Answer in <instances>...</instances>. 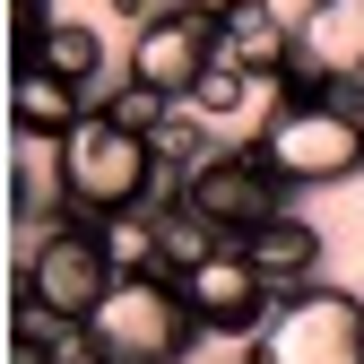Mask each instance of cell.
Instances as JSON below:
<instances>
[{"label": "cell", "mask_w": 364, "mask_h": 364, "mask_svg": "<svg viewBox=\"0 0 364 364\" xmlns=\"http://www.w3.org/2000/svg\"><path fill=\"white\" fill-rule=\"evenodd\" d=\"M61 191H70V217H139V208H165V173H156V139L122 130L113 113H87L70 139H61Z\"/></svg>", "instance_id": "1"}, {"label": "cell", "mask_w": 364, "mask_h": 364, "mask_svg": "<svg viewBox=\"0 0 364 364\" xmlns=\"http://www.w3.org/2000/svg\"><path fill=\"white\" fill-rule=\"evenodd\" d=\"M260 156L278 165L287 191H338L364 182V113L347 96H278L260 113Z\"/></svg>", "instance_id": "2"}, {"label": "cell", "mask_w": 364, "mask_h": 364, "mask_svg": "<svg viewBox=\"0 0 364 364\" xmlns=\"http://www.w3.org/2000/svg\"><path fill=\"white\" fill-rule=\"evenodd\" d=\"M113 287H122V269H113V243H105L96 217H61L53 235L18 243V278H9V295H26V304H43V312H61L70 330L96 321V304H105Z\"/></svg>", "instance_id": "3"}, {"label": "cell", "mask_w": 364, "mask_h": 364, "mask_svg": "<svg viewBox=\"0 0 364 364\" xmlns=\"http://www.w3.org/2000/svg\"><path fill=\"white\" fill-rule=\"evenodd\" d=\"M87 347H96L105 364H191V347H208V338L191 321V304H182V278L148 269V278H122L96 304Z\"/></svg>", "instance_id": "4"}, {"label": "cell", "mask_w": 364, "mask_h": 364, "mask_svg": "<svg viewBox=\"0 0 364 364\" xmlns=\"http://www.w3.org/2000/svg\"><path fill=\"white\" fill-rule=\"evenodd\" d=\"M243 364H364V295L330 278L304 295H278V312L260 321Z\"/></svg>", "instance_id": "5"}, {"label": "cell", "mask_w": 364, "mask_h": 364, "mask_svg": "<svg viewBox=\"0 0 364 364\" xmlns=\"http://www.w3.org/2000/svg\"><path fill=\"white\" fill-rule=\"evenodd\" d=\"M225 61L217 43V0H173V9H156L148 26H130V53H122V78H139L148 96L165 105H191L200 78Z\"/></svg>", "instance_id": "6"}, {"label": "cell", "mask_w": 364, "mask_h": 364, "mask_svg": "<svg viewBox=\"0 0 364 364\" xmlns=\"http://www.w3.org/2000/svg\"><path fill=\"white\" fill-rule=\"evenodd\" d=\"M182 200H191L225 243H252L260 225H278V217L295 208V191L278 182V165L260 156V139H225L191 182H182Z\"/></svg>", "instance_id": "7"}, {"label": "cell", "mask_w": 364, "mask_h": 364, "mask_svg": "<svg viewBox=\"0 0 364 364\" xmlns=\"http://www.w3.org/2000/svg\"><path fill=\"white\" fill-rule=\"evenodd\" d=\"M182 304H191L200 338H225V347H252V338H260V321L278 312V295H269V278L243 260V243L208 252L191 278H182Z\"/></svg>", "instance_id": "8"}, {"label": "cell", "mask_w": 364, "mask_h": 364, "mask_svg": "<svg viewBox=\"0 0 364 364\" xmlns=\"http://www.w3.org/2000/svg\"><path fill=\"white\" fill-rule=\"evenodd\" d=\"M364 70V0H304L295 18V70L278 96H338Z\"/></svg>", "instance_id": "9"}, {"label": "cell", "mask_w": 364, "mask_h": 364, "mask_svg": "<svg viewBox=\"0 0 364 364\" xmlns=\"http://www.w3.org/2000/svg\"><path fill=\"white\" fill-rule=\"evenodd\" d=\"M217 43L260 87H287V70H295V18L278 0H217Z\"/></svg>", "instance_id": "10"}, {"label": "cell", "mask_w": 364, "mask_h": 364, "mask_svg": "<svg viewBox=\"0 0 364 364\" xmlns=\"http://www.w3.org/2000/svg\"><path fill=\"white\" fill-rule=\"evenodd\" d=\"M87 113H96V105H87L70 78H53L43 61H18V70H9V130H18V139L61 148V139H70V130H78Z\"/></svg>", "instance_id": "11"}, {"label": "cell", "mask_w": 364, "mask_h": 364, "mask_svg": "<svg viewBox=\"0 0 364 364\" xmlns=\"http://www.w3.org/2000/svg\"><path fill=\"white\" fill-rule=\"evenodd\" d=\"M243 260L269 278V295H304V287H321V260H330V243H321V225H312L304 208H287L278 225H260V235L243 243Z\"/></svg>", "instance_id": "12"}, {"label": "cell", "mask_w": 364, "mask_h": 364, "mask_svg": "<svg viewBox=\"0 0 364 364\" xmlns=\"http://www.w3.org/2000/svg\"><path fill=\"white\" fill-rule=\"evenodd\" d=\"M35 61L53 70V78H70L87 105H105V87L122 78V70H113V53H105V35L87 26V18H61L53 35H43V53H35ZM9 70H18V61H9Z\"/></svg>", "instance_id": "13"}, {"label": "cell", "mask_w": 364, "mask_h": 364, "mask_svg": "<svg viewBox=\"0 0 364 364\" xmlns=\"http://www.w3.org/2000/svg\"><path fill=\"white\" fill-rule=\"evenodd\" d=\"M96 113H113L122 130H139V139H156V130L173 122V105H165V96H148V87H139V78H113Z\"/></svg>", "instance_id": "14"}, {"label": "cell", "mask_w": 364, "mask_h": 364, "mask_svg": "<svg viewBox=\"0 0 364 364\" xmlns=\"http://www.w3.org/2000/svg\"><path fill=\"white\" fill-rule=\"evenodd\" d=\"M53 26H61V18H53V0H9V61H35Z\"/></svg>", "instance_id": "15"}, {"label": "cell", "mask_w": 364, "mask_h": 364, "mask_svg": "<svg viewBox=\"0 0 364 364\" xmlns=\"http://www.w3.org/2000/svg\"><path fill=\"white\" fill-rule=\"evenodd\" d=\"M53 364H105V355H96V347H87V330H78V338H70V347H61Z\"/></svg>", "instance_id": "16"}, {"label": "cell", "mask_w": 364, "mask_h": 364, "mask_svg": "<svg viewBox=\"0 0 364 364\" xmlns=\"http://www.w3.org/2000/svg\"><path fill=\"white\" fill-rule=\"evenodd\" d=\"M338 96H347V105H355V113H364V70H355V78H347V87H338Z\"/></svg>", "instance_id": "17"}]
</instances>
